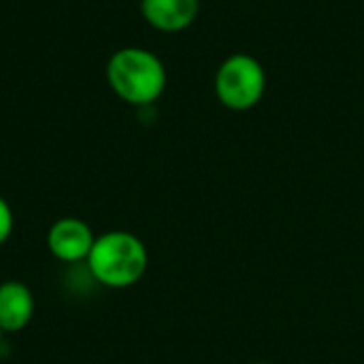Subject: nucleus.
Listing matches in <instances>:
<instances>
[{"label": "nucleus", "mask_w": 364, "mask_h": 364, "mask_svg": "<svg viewBox=\"0 0 364 364\" xmlns=\"http://www.w3.org/2000/svg\"><path fill=\"white\" fill-rule=\"evenodd\" d=\"M107 81L124 102L149 107L166 87V68L156 53L143 47H124L111 55Z\"/></svg>", "instance_id": "obj_1"}, {"label": "nucleus", "mask_w": 364, "mask_h": 364, "mask_svg": "<svg viewBox=\"0 0 364 364\" xmlns=\"http://www.w3.org/2000/svg\"><path fill=\"white\" fill-rule=\"evenodd\" d=\"M147 247L126 230L100 235L87 256L92 277L107 288H130L147 271Z\"/></svg>", "instance_id": "obj_2"}, {"label": "nucleus", "mask_w": 364, "mask_h": 364, "mask_svg": "<svg viewBox=\"0 0 364 364\" xmlns=\"http://www.w3.org/2000/svg\"><path fill=\"white\" fill-rule=\"evenodd\" d=\"M267 92L264 66L247 53L228 55L215 73V96L230 111L254 109Z\"/></svg>", "instance_id": "obj_3"}, {"label": "nucleus", "mask_w": 364, "mask_h": 364, "mask_svg": "<svg viewBox=\"0 0 364 364\" xmlns=\"http://www.w3.org/2000/svg\"><path fill=\"white\" fill-rule=\"evenodd\" d=\"M96 237L92 228L77 218L58 220L47 232V247L53 258L62 262H81L87 260Z\"/></svg>", "instance_id": "obj_4"}, {"label": "nucleus", "mask_w": 364, "mask_h": 364, "mask_svg": "<svg viewBox=\"0 0 364 364\" xmlns=\"http://www.w3.org/2000/svg\"><path fill=\"white\" fill-rule=\"evenodd\" d=\"M198 0H141L145 21L160 32H181L198 15Z\"/></svg>", "instance_id": "obj_5"}, {"label": "nucleus", "mask_w": 364, "mask_h": 364, "mask_svg": "<svg viewBox=\"0 0 364 364\" xmlns=\"http://www.w3.org/2000/svg\"><path fill=\"white\" fill-rule=\"evenodd\" d=\"M34 316V296L21 282L0 284V331H23Z\"/></svg>", "instance_id": "obj_6"}, {"label": "nucleus", "mask_w": 364, "mask_h": 364, "mask_svg": "<svg viewBox=\"0 0 364 364\" xmlns=\"http://www.w3.org/2000/svg\"><path fill=\"white\" fill-rule=\"evenodd\" d=\"M13 232V211L9 203L0 196V245L11 237Z\"/></svg>", "instance_id": "obj_7"}, {"label": "nucleus", "mask_w": 364, "mask_h": 364, "mask_svg": "<svg viewBox=\"0 0 364 364\" xmlns=\"http://www.w3.org/2000/svg\"><path fill=\"white\" fill-rule=\"evenodd\" d=\"M0 341H2V331H0Z\"/></svg>", "instance_id": "obj_8"}, {"label": "nucleus", "mask_w": 364, "mask_h": 364, "mask_svg": "<svg viewBox=\"0 0 364 364\" xmlns=\"http://www.w3.org/2000/svg\"><path fill=\"white\" fill-rule=\"evenodd\" d=\"M254 364H267V363H254Z\"/></svg>", "instance_id": "obj_9"}]
</instances>
